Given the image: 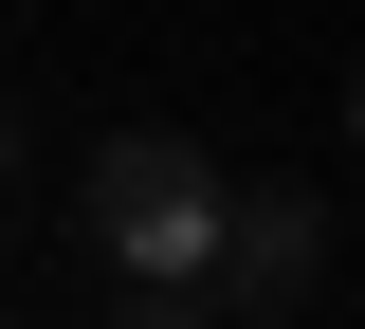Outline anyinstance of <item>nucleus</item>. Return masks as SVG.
<instances>
[{
	"instance_id": "nucleus-1",
	"label": "nucleus",
	"mask_w": 365,
	"mask_h": 329,
	"mask_svg": "<svg viewBox=\"0 0 365 329\" xmlns=\"http://www.w3.org/2000/svg\"><path fill=\"white\" fill-rule=\"evenodd\" d=\"M73 220H91V256H110V275H201V293H220L237 183H220L182 128H110V146H91V183H73Z\"/></svg>"
},
{
	"instance_id": "nucleus-5",
	"label": "nucleus",
	"mask_w": 365,
	"mask_h": 329,
	"mask_svg": "<svg viewBox=\"0 0 365 329\" xmlns=\"http://www.w3.org/2000/svg\"><path fill=\"white\" fill-rule=\"evenodd\" d=\"M347 146H365V74H347Z\"/></svg>"
},
{
	"instance_id": "nucleus-4",
	"label": "nucleus",
	"mask_w": 365,
	"mask_h": 329,
	"mask_svg": "<svg viewBox=\"0 0 365 329\" xmlns=\"http://www.w3.org/2000/svg\"><path fill=\"white\" fill-rule=\"evenodd\" d=\"M0 183H19V110H0Z\"/></svg>"
},
{
	"instance_id": "nucleus-3",
	"label": "nucleus",
	"mask_w": 365,
	"mask_h": 329,
	"mask_svg": "<svg viewBox=\"0 0 365 329\" xmlns=\"http://www.w3.org/2000/svg\"><path fill=\"white\" fill-rule=\"evenodd\" d=\"M110 329H220V311H201V275H128V311H110Z\"/></svg>"
},
{
	"instance_id": "nucleus-2",
	"label": "nucleus",
	"mask_w": 365,
	"mask_h": 329,
	"mask_svg": "<svg viewBox=\"0 0 365 329\" xmlns=\"http://www.w3.org/2000/svg\"><path fill=\"white\" fill-rule=\"evenodd\" d=\"M311 293H329V201H311V183H237L220 311H311Z\"/></svg>"
}]
</instances>
